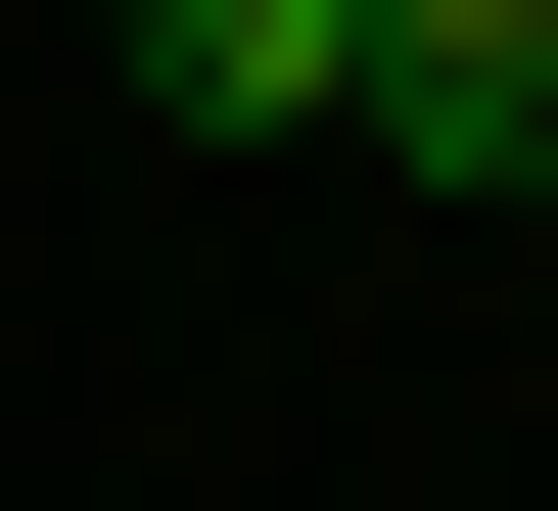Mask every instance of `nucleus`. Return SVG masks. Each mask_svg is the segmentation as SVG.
Returning a JSON list of instances; mask_svg holds the SVG:
<instances>
[{
    "mask_svg": "<svg viewBox=\"0 0 558 511\" xmlns=\"http://www.w3.org/2000/svg\"><path fill=\"white\" fill-rule=\"evenodd\" d=\"M373 139L418 186H558V0H373Z\"/></svg>",
    "mask_w": 558,
    "mask_h": 511,
    "instance_id": "1",
    "label": "nucleus"
},
{
    "mask_svg": "<svg viewBox=\"0 0 558 511\" xmlns=\"http://www.w3.org/2000/svg\"><path fill=\"white\" fill-rule=\"evenodd\" d=\"M140 94L186 139H373V0H140Z\"/></svg>",
    "mask_w": 558,
    "mask_h": 511,
    "instance_id": "2",
    "label": "nucleus"
}]
</instances>
